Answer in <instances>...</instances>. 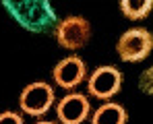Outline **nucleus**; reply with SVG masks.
<instances>
[{"label": "nucleus", "mask_w": 153, "mask_h": 124, "mask_svg": "<svg viewBox=\"0 0 153 124\" xmlns=\"http://www.w3.org/2000/svg\"><path fill=\"white\" fill-rule=\"evenodd\" d=\"M153 50V35L145 27L124 31L116 44V54L122 62H143Z\"/></svg>", "instance_id": "nucleus-1"}, {"label": "nucleus", "mask_w": 153, "mask_h": 124, "mask_svg": "<svg viewBox=\"0 0 153 124\" xmlns=\"http://www.w3.org/2000/svg\"><path fill=\"white\" fill-rule=\"evenodd\" d=\"M91 39V23L85 17L71 15L56 25V42L64 50H81Z\"/></svg>", "instance_id": "nucleus-2"}, {"label": "nucleus", "mask_w": 153, "mask_h": 124, "mask_svg": "<svg viewBox=\"0 0 153 124\" xmlns=\"http://www.w3.org/2000/svg\"><path fill=\"white\" fill-rule=\"evenodd\" d=\"M56 101L54 95V87L46 81H35V83H29L25 89L21 91L19 95V105L21 110L29 114V116H44Z\"/></svg>", "instance_id": "nucleus-3"}, {"label": "nucleus", "mask_w": 153, "mask_h": 124, "mask_svg": "<svg viewBox=\"0 0 153 124\" xmlns=\"http://www.w3.org/2000/svg\"><path fill=\"white\" fill-rule=\"evenodd\" d=\"M122 73L112 66V64H103L97 66L87 79V91L97 99H112L116 93H120L122 89Z\"/></svg>", "instance_id": "nucleus-4"}, {"label": "nucleus", "mask_w": 153, "mask_h": 124, "mask_svg": "<svg viewBox=\"0 0 153 124\" xmlns=\"http://www.w3.org/2000/svg\"><path fill=\"white\" fill-rule=\"evenodd\" d=\"M85 74H87V66L85 62L79 58V56H68V58H62L54 71H52V79L58 87H62L64 91H73L75 87H79L83 81H85Z\"/></svg>", "instance_id": "nucleus-5"}, {"label": "nucleus", "mask_w": 153, "mask_h": 124, "mask_svg": "<svg viewBox=\"0 0 153 124\" xmlns=\"http://www.w3.org/2000/svg\"><path fill=\"white\" fill-rule=\"evenodd\" d=\"M91 103L83 93H68L58 101L56 116L62 124H83L89 118Z\"/></svg>", "instance_id": "nucleus-6"}, {"label": "nucleus", "mask_w": 153, "mask_h": 124, "mask_svg": "<svg viewBox=\"0 0 153 124\" xmlns=\"http://www.w3.org/2000/svg\"><path fill=\"white\" fill-rule=\"evenodd\" d=\"M128 122V112L124 105L108 101L95 110L91 116V124H126Z\"/></svg>", "instance_id": "nucleus-7"}, {"label": "nucleus", "mask_w": 153, "mask_h": 124, "mask_svg": "<svg viewBox=\"0 0 153 124\" xmlns=\"http://www.w3.org/2000/svg\"><path fill=\"white\" fill-rule=\"evenodd\" d=\"M151 8H153L151 0H139V2H134V0H120V10L130 21H143L145 17H149Z\"/></svg>", "instance_id": "nucleus-8"}, {"label": "nucleus", "mask_w": 153, "mask_h": 124, "mask_svg": "<svg viewBox=\"0 0 153 124\" xmlns=\"http://www.w3.org/2000/svg\"><path fill=\"white\" fill-rule=\"evenodd\" d=\"M0 124H25V120L17 112H2L0 114Z\"/></svg>", "instance_id": "nucleus-9"}, {"label": "nucleus", "mask_w": 153, "mask_h": 124, "mask_svg": "<svg viewBox=\"0 0 153 124\" xmlns=\"http://www.w3.org/2000/svg\"><path fill=\"white\" fill-rule=\"evenodd\" d=\"M151 74H153V68H149L147 73H143V76H141V89L145 93H151Z\"/></svg>", "instance_id": "nucleus-10"}, {"label": "nucleus", "mask_w": 153, "mask_h": 124, "mask_svg": "<svg viewBox=\"0 0 153 124\" xmlns=\"http://www.w3.org/2000/svg\"><path fill=\"white\" fill-rule=\"evenodd\" d=\"M35 124H54V122H35Z\"/></svg>", "instance_id": "nucleus-11"}]
</instances>
